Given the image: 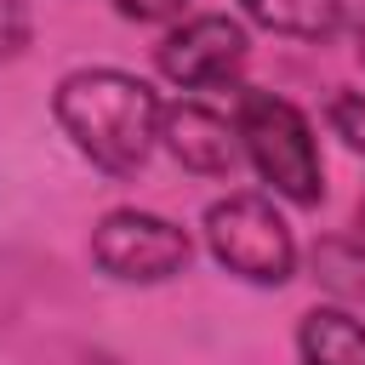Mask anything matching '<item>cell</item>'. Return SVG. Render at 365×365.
Listing matches in <instances>:
<instances>
[{
	"mask_svg": "<svg viewBox=\"0 0 365 365\" xmlns=\"http://www.w3.org/2000/svg\"><path fill=\"white\" fill-rule=\"evenodd\" d=\"M160 91L125 68H68L51 91V114L74 154L108 177H131L160 148Z\"/></svg>",
	"mask_w": 365,
	"mask_h": 365,
	"instance_id": "6da1fadb",
	"label": "cell"
},
{
	"mask_svg": "<svg viewBox=\"0 0 365 365\" xmlns=\"http://www.w3.org/2000/svg\"><path fill=\"white\" fill-rule=\"evenodd\" d=\"M234 131L245 160L257 165V177L285 200V205H319L325 200V160H319V137L308 125V114L291 97L257 91L245 86L234 103Z\"/></svg>",
	"mask_w": 365,
	"mask_h": 365,
	"instance_id": "7a4b0ae2",
	"label": "cell"
},
{
	"mask_svg": "<svg viewBox=\"0 0 365 365\" xmlns=\"http://www.w3.org/2000/svg\"><path fill=\"white\" fill-rule=\"evenodd\" d=\"M211 257L245 285H285L297 274V234L268 194H222L205 205Z\"/></svg>",
	"mask_w": 365,
	"mask_h": 365,
	"instance_id": "3957f363",
	"label": "cell"
},
{
	"mask_svg": "<svg viewBox=\"0 0 365 365\" xmlns=\"http://www.w3.org/2000/svg\"><path fill=\"white\" fill-rule=\"evenodd\" d=\"M188 257H194L188 228H177L160 211L114 205L91 228V262L120 285H165L188 268Z\"/></svg>",
	"mask_w": 365,
	"mask_h": 365,
	"instance_id": "277c9868",
	"label": "cell"
},
{
	"mask_svg": "<svg viewBox=\"0 0 365 365\" xmlns=\"http://www.w3.org/2000/svg\"><path fill=\"white\" fill-rule=\"evenodd\" d=\"M251 57V40H245V23L228 17V11H200V17H182L160 46H154V63L171 86L182 91H211V86H234L240 68Z\"/></svg>",
	"mask_w": 365,
	"mask_h": 365,
	"instance_id": "5b68a950",
	"label": "cell"
},
{
	"mask_svg": "<svg viewBox=\"0 0 365 365\" xmlns=\"http://www.w3.org/2000/svg\"><path fill=\"white\" fill-rule=\"evenodd\" d=\"M160 143L182 171H200V177H234L245 160L234 120H222L205 103H165L160 108Z\"/></svg>",
	"mask_w": 365,
	"mask_h": 365,
	"instance_id": "8992f818",
	"label": "cell"
},
{
	"mask_svg": "<svg viewBox=\"0 0 365 365\" xmlns=\"http://www.w3.org/2000/svg\"><path fill=\"white\" fill-rule=\"evenodd\" d=\"M302 365H365V319L348 308H308L297 325Z\"/></svg>",
	"mask_w": 365,
	"mask_h": 365,
	"instance_id": "52a82bcc",
	"label": "cell"
},
{
	"mask_svg": "<svg viewBox=\"0 0 365 365\" xmlns=\"http://www.w3.org/2000/svg\"><path fill=\"white\" fill-rule=\"evenodd\" d=\"M240 11L285 40H331L342 29V0H240Z\"/></svg>",
	"mask_w": 365,
	"mask_h": 365,
	"instance_id": "ba28073f",
	"label": "cell"
},
{
	"mask_svg": "<svg viewBox=\"0 0 365 365\" xmlns=\"http://www.w3.org/2000/svg\"><path fill=\"white\" fill-rule=\"evenodd\" d=\"M331 131L365 160V91H336L331 97Z\"/></svg>",
	"mask_w": 365,
	"mask_h": 365,
	"instance_id": "9c48e42d",
	"label": "cell"
},
{
	"mask_svg": "<svg viewBox=\"0 0 365 365\" xmlns=\"http://www.w3.org/2000/svg\"><path fill=\"white\" fill-rule=\"evenodd\" d=\"M29 46V0H0V57H17Z\"/></svg>",
	"mask_w": 365,
	"mask_h": 365,
	"instance_id": "30bf717a",
	"label": "cell"
},
{
	"mask_svg": "<svg viewBox=\"0 0 365 365\" xmlns=\"http://www.w3.org/2000/svg\"><path fill=\"white\" fill-rule=\"evenodd\" d=\"M188 0H114V11L125 17V23H165V17H177Z\"/></svg>",
	"mask_w": 365,
	"mask_h": 365,
	"instance_id": "8fae6325",
	"label": "cell"
},
{
	"mask_svg": "<svg viewBox=\"0 0 365 365\" xmlns=\"http://www.w3.org/2000/svg\"><path fill=\"white\" fill-rule=\"evenodd\" d=\"M354 40H359V63H365V17H359V34Z\"/></svg>",
	"mask_w": 365,
	"mask_h": 365,
	"instance_id": "7c38bea8",
	"label": "cell"
}]
</instances>
